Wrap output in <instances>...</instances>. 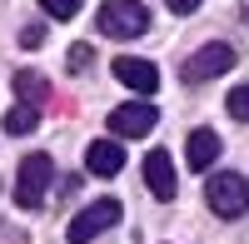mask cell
I'll return each instance as SVG.
<instances>
[{
    "mask_svg": "<svg viewBox=\"0 0 249 244\" xmlns=\"http://www.w3.org/2000/svg\"><path fill=\"white\" fill-rule=\"evenodd\" d=\"M95 25L105 30L110 40H135V35L150 30V10H144L140 0H105L100 15H95Z\"/></svg>",
    "mask_w": 249,
    "mask_h": 244,
    "instance_id": "1",
    "label": "cell"
},
{
    "mask_svg": "<svg viewBox=\"0 0 249 244\" xmlns=\"http://www.w3.org/2000/svg\"><path fill=\"white\" fill-rule=\"evenodd\" d=\"M50 179H55V159L50 155H25L20 159V174H15V205L40 209V199L50 194Z\"/></svg>",
    "mask_w": 249,
    "mask_h": 244,
    "instance_id": "2",
    "label": "cell"
},
{
    "mask_svg": "<svg viewBox=\"0 0 249 244\" xmlns=\"http://www.w3.org/2000/svg\"><path fill=\"white\" fill-rule=\"evenodd\" d=\"M120 199H95V205H85L75 219H70V229H65V239L70 244H90L95 234H105V229H115L120 225Z\"/></svg>",
    "mask_w": 249,
    "mask_h": 244,
    "instance_id": "3",
    "label": "cell"
},
{
    "mask_svg": "<svg viewBox=\"0 0 249 244\" xmlns=\"http://www.w3.org/2000/svg\"><path fill=\"white\" fill-rule=\"evenodd\" d=\"M204 199H210V209L219 219H239L249 209V185H244V174H210Z\"/></svg>",
    "mask_w": 249,
    "mask_h": 244,
    "instance_id": "4",
    "label": "cell"
},
{
    "mask_svg": "<svg viewBox=\"0 0 249 244\" xmlns=\"http://www.w3.org/2000/svg\"><path fill=\"white\" fill-rule=\"evenodd\" d=\"M234 45H224V40H214V45H204V50H195L190 60H184V80L190 85H204V80H214V75H224V70H234Z\"/></svg>",
    "mask_w": 249,
    "mask_h": 244,
    "instance_id": "5",
    "label": "cell"
},
{
    "mask_svg": "<svg viewBox=\"0 0 249 244\" xmlns=\"http://www.w3.org/2000/svg\"><path fill=\"white\" fill-rule=\"evenodd\" d=\"M155 120H160V110L150 105V100H130V105L110 110V135H150Z\"/></svg>",
    "mask_w": 249,
    "mask_h": 244,
    "instance_id": "6",
    "label": "cell"
},
{
    "mask_svg": "<svg viewBox=\"0 0 249 244\" xmlns=\"http://www.w3.org/2000/svg\"><path fill=\"white\" fill-rule=\"evenodd\" d=\"M144 190H150L155 199H175L179 179H175V159H170V150H150V155H144Z\"/></svg>",
    "mask_w": 249,
    "mask_h": 244,
    "instance_id": "7",
    "label": "cell"
},
{
    "mask_svg": "<svg viewBox=\"0 0 249 244\" xmlns=\"http://www.w3.org/2000/svg\"><path fill=\"white\" fill-rule=\"evenodd\" d=\"M115 80L130 85L135 95H155L160 90V70L150 65V60H140V55H120L115 60Z\"/></svg>",
    "mask_w": 249,
    "mask_h": 244,
    "instance_id": "8",
    "label": "cell"
},
{
    "mask_svg": "<svg viewBox=\"0 0 249 244\" xmlns=\"http://www.w3.org/2000/svg\"><path fill=\"white\" fill-rule=\"evenodd\" d=\"M85 170H90L95 179L120 174V170H124V145H120V139H95V145L85 150Z\"/></svg>",
    "mask_w": 249,
    "mask_h": 244,
    "instance_id": "9",
    "label": "cell"
},
{
    "mask_svg": "<svg viewBox=\"0 0 249 244\" xmlns=\"http://www.w3.org/2000/svg\"><path fill=\"white\" fill-rule=\"evenodd\" d=\"M184 155H190L195 170H210L219 159V135L214 130H190V145H184Z\"/></svg>",
    "mask_w": 249,
    "mask_h": 244,
    "instance_id": "10",
    "label": "cell"
},
{
    "mask_svg": "<svg viewBox=\"0 0 249 244\" xmlns=\"http://www.w3.org/2000/svg\"><path fill=\"white\" fill-rule=\"evenodd\" d=\"M15 95H20V105L40 110V105H45V95H50V80L40 75V70H15Z\"/></svg>",
    "mask_w": 249,
    "mask_h": 244,
    "instance_id": "11",
    "label": "cell"
},
{
    "mask_svg": "<svg viewBox=\"0 0 249 244\" xmlns=\"http://www.w3.org/2000/svg\"><path fill=\"white\" fill-rule=\"evenodd\" d=\"M35 125H40V110H30V105L5 110V135H30Z\"/></svg>",
    "mask_w": 249,
    "mask_h": 244,
    "instance_id": "12",
    "label": "cell"
},
{
    "mask_svg": "<svg viewBox=\"0 0 249 244\" xmlns=\"http://www.w3.org/2000/svg\"><path fill=\"white\" fill-rule=\"evenodd\" d=\"M224 110H230L234 120H244V125H249V85H239V90H230V100H224Z\"/></svg>",
    "mask_w": 249,
    "mask_h": 244,
    "instance_id": "13",
    "label": "cell"
},
{
    "mask_svg": "<svg viewBox=\"0 0 249 244\" xmlns=\"http://www.w3.org/2000/svg\"><path fill=\"white\" fill-rule=\"evenodd\" d=\"M40 10L55 15V20H75L80 15V0H40Z\"/></svg>",
    "mask_w": 249,
    "mask_h": 244,
    "instance_id": "14",
    "label": "cell"
},
{
    "mask_svg": "<svg viewBox=\"0 0 249 244\" xmlns=\"http://www.w3.org/2000/svg\"><path fill=\"white\" fill-rule=\"evenodd\" d=\"M65 65H70L75 75H85V70L95 65V50H90V45H70V55H65Z\"/></svg>",
    "mask_w": 249,
    "mask_h": 244,
    "instance_id": "15",
    "label": "cell"
},
{
    "mask_svg": "<svg viewBox=\"0 0 249 244\" xmlns=\"http://www.w3.org/2000/svg\"><path fill=\"white\" fill-rule=\"evenodd\" d=\"M40 40H45V30H40V25H25V30H20V45H40Z\"/></svg>",
    "mask_w": 249,
    "mask_h": 244,
    "instance_id": "16",
    "label": "cell"
},
{
    "mask_svg": "<svg viewBox=\"0 0 249 244\" xmlns=\"http://www.w3.org/2000/svg\"><path fill=\"white\" fill-rule=\"evenodd\" d=\"M199 5H204V0H170L175 15H190V10H199Z\"/></svg>",
    "mask_w": 249,
    "mask_h": 244,
    "instance_id": "17",
    "label": "cell"
}]
</instances>
